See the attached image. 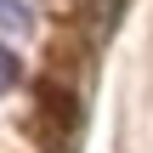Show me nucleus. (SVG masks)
Returning <instances> with one entry per match:
<instances>
[{
    "instance_id": "1",
    "label": "nucleus",
    "mask_w": 153,
    "mask_h": 153,
    "mask_svg": "<svg viewBox=\"0 0 153 153\" xmlns=\"http://www.w3.org/2000/svg\"><path fill=\"white\" fill-rule=\"evenodd\" d=\"M0 28L6 34H23L28 28V0H0Z\"/></svg>"
},
{
    "instance_id": "2",
    "label": "nucleus",
    "mask_w": 153,
    "mask_h": 153,
    "mask_svg": "<svg viewBox=\"0 0 153 153\" xmlns=\"http://www.w3.org/2000/svg\"><path fill=\"white\" fill-rule=\"evenodd\" d=\"M11 74H17V68H11V51H6V45H0V91H6V85H11Z\"/></svg>"
}]
</instances>
